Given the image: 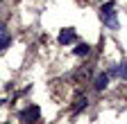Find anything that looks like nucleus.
<instances>
[{
	"instance_id": "f257e3e1",
	"label": "nucleus",
	"mask_w": 127,
	"mask_h": 124,
	"mask_svg": "<svg viewBox=\"0 0 127 124\" xmlns=\"http://www.w3.org/2000/svg\"><path fill=\"white\" fill-rule=\"evenodd\" d=\"M39 117H41V108H39V106H34V104H32V106H27L25 111L21 113V120H23L25 124H32V122H36Z\"/></svg>"
},
{
	"instance_id": "20e7f679",
	"label": "nucleus",
	"mask_w": 127,
	"mask_h": 124,
	"mask_svg": "<svg viewBox=\"0 0 127 124\" xmlns=\"http://www.w3.org/2000/svg\"><path fill=\"white\" fill-rule=\"evenodd\" d=\"M109 86V72H100V74H95V79H93V88L95 90H104Z\"/></svg>"
},
{
	"instance_id": "0eeeda50",
	"label": "nucleus",
	"mask_w": 127,
	"mask_h": 124,
	"mask_svg": "<svg viewBox=\"0 0 127 124\" xmlns=\"http://www.w3.org/2000/svg\"><path fill=\"white\" fill-rule=\"evenodd\" d=\"M9 45H11V36H9L7 32H2V34H0V52H2V50H7Z\"/></svg>"
},
{
	"instance_id": "1a4fd4ad",
	"label": "nucleus",
	"mask_w": 127,
	"mask_h": 124,
	"mask_svg": "<svg viewBox=\"0 0 127 124\" xmlns=\"http://www.w3.org/2000/svg\"><path fill=\"white\" fill-rule=\"evenodd\" d=\"M2 32H7V27H5V23H0V34Z\"/></svg>"
},
{
	"instance_id": "39448f33",
	"label": "nucleus",
	"mask_w": 127,
	"mask_h": 124,
	"mask_svg": "<svg viewBox=\"0 0 127 124\" xmlns=\"http://www.w3.org/2000/svg\"><path fill=\"white\" fill-rule=\"evenodd\" d=\"M109 77H120V79H127V61H125V63H120V66H116V68H111Z\"/></svg>"
},
{
	"instance_id": "6e6552de",
	"label": "nucleus",
	"mask_w": 127,
	"mask_h": 124,
	"mask_svg": "<svg viewBox=\"0 0 127 124\" xmlns=\"http://www.w3.org/2000/svg\"><path fill=\"white\" fill-rule=\"evenodd\" d=\"M86 106H89V99H86V97H82V99H79V104L75 106V111H73V115H77L79 111H84Z\"/></svg>"
},
{
	"instance_id": "7ed1b4c3",
	"label": "nucleus",
	"mask_w": 127,
	"mask_h": 124,
	"mask_svg": "<svg viewBox=\"0 0 127 124\" xmlns=\"http://www.w3.org/2000/svg\"><path fill=\"white\" fill-rule=\"evenodd\" d=\"M75 38H77L75 29H73V27H66V29H61V32H59V38H57V41H59L61 45H70Z\"/></svg>"
},
{
	"instance_id": "f03ea898",
	"label": "nucleus",
	"mask_w": 127,
	"mask_h": 124,
	"mask_svg": "<svg viewBox=\"0 0 127 124\" xmlns=\"http://www.w3.org/2000/svg\"><path fill=\"white\" fill-rule=\"evenodd\" d=\"M102 18V23L109 27V29H118L120 27V20H118V11H114V9H111L109 14H104V16H100Z\"/></svg>"
},
{
	"instance_id": "423d86ee",
	"label": "nucleus",
	"mask_w": 127,
	"mask_h": 124,
	"mask_svg": "<svg viewBox=\"0 0 127 124\" xmlns=\"http://www.w3.org/2000/svg\"><path fill=\"white\" fill-rule=\"evenodd\" d=\"M89 52H91V48H89V43H84V41L77 43V48H73V54L75 56H86Z\"/></svg>"
},
{
	"instance_id": "9d476101",
	"label": "nucleus",
	"mask_w": 127,
	"mask_h": 124,
	"mask_svg": "<svg viewBox=\"0 0 127 124\" xmlns=\"http://www.w3.org/2000/svg\"><path fill=\"white\" fill-rule=\"evenodd\" d=\"M0 104H2V99H0Z\"/></svg>"
}]
</instances>
